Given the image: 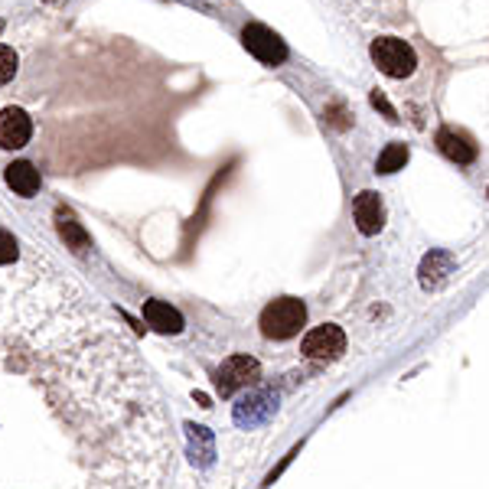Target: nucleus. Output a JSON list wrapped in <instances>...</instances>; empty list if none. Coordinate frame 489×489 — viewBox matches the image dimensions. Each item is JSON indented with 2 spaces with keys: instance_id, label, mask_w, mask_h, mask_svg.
I'll return each mask as SVG.
<instances>
[{
  "instance_id": "obj_14",
  "label": "nucleus",
  "mask_w": 489,
  "mask_h": 489,
  "mask_svg": "<svg viewBox=\"0 0 489 489\" xmlns=\"http://www.w3.org/2000/svg\"><path fill=\"white\" fill-rule=\"evenodd\" d=\"M405 163H408V147H405V144H389V147L379 154V160H375V170L395 173V170H401Z\"/></svg>"
},
{
  "instance_id": "obj_3",
  "label": "nucleus",
  "mask_w": 489,
  "mask_h": 489,
  "mask_svg": "<svg viewBox=\"0 0 489 489\" xmlns=\"http://www.w3.org/2000/svg\"><path fill=\"white\" fill-rule=\"evenodd\" d=\"M372 62L379 66L389 79H408L414 66H418V56L411 50L408 43L398 40V36H379L372 43Z\"/></svg>"
},
{
  "instance_id": "obj_8",
  "label": "nucleus",
  "mask_w": 489,
  "mask_h": 489,
  "mask_svg": "<svg viewBox=\"0 0 489 489\" xmlns=\"http://www.w3.org/2000/svg\"><path fill=\"white\" fill-rule=\"evenodd\" d=\"M352 216H356V229L362 235H379V229L385 225V206H382L379 193L362 190L352 202Z\"/></svg>"
},
{
  "instance_id": "obj_1",
  "label": "nucleus",
  "mask_w": 489,
  "mask_h": 489,
  "mask_svg": "<svg viewBox=\"0 0 489 489\" xmlns=\"http://www.w3.org/2000/svg\"><path fill=\"white\" fill-rule=\"evenodd\" d=\"M173 463L128 336L40 248L0 264V489H167Z\"/></svg>"
},
{
  "instance_id": "obj_4",
  "label": "nucleus",
  "mask_w": 489,
  "mask_h": 489,
  "mask_svg": "<svg viewBox=\"0 0 489 489\" xmlns=\"http://www.w3.org/2000/svg\"><path fill=\"white\" fill-rule=\"evenodd\" d=\"M241 43H245V50L258 62H264V66H280V62L288 59L284 40H280L271 27H264V23H248V27L241 30Z\"/></svg>"
},
{
  "instance_id": "obj_6",
  "label": "nucleus",
  "mask_w": 489,
  "mask_h": 489,
  "mask_svg": "<svg viewBox=\"0 0 489 489\" xmlns=\"http://www.w3.org/2000/svg\"><path fill=\"white\" fill-rule=\"evenodd\" d=\"M261 379V362L251 359V356H232V359L222 362V369L216 372V389L222 395H232V391L245 389V385H255Z\"/></svg>"
},
{
  "instance_id": "obj_17",
  "label": "nucleus",
  "mask_w": 489,
  "mask_h": 489,
  "mask_svg": "<svg viewBox=\"0 0 489 489\" xmlns=\"http://www.w3.org/2000/svg\"><path fill=\"white\" fill-rule=\"evenodd\" d=\"M486 196H489V190H486Z\"/></svg>"
},
{
  "instance_id": "obj_11",
  "label": "nucleus",
  "mask_w": 489,
  "mask_h": 489,
  "mask_svg": "<svg viewBox=\"0 0 489 489\" xmlns=\"http://www.w3.org/2000/svg\"><path fill=\"white\" fill-rule=\"evenodd\" d=\"M421 288L424 290H438L444 288L450 280V274H454V258H450L447 251H430V255H424V261H421Z\"/></svg>"
},
{
  "instance_id": "obj_2",
  "label": "nucleus",
  "mask_w": 489,
  "mask_h": 489,
  "mask_svg": "<svg viewBox=\"0 0 489 489\" xmlns=\"http://www.w3.org/2000/svg\"><path fill=\"white\" fill-rule=\"evenodd\" d=\"M304 323H307V307L294 297L271 300L268 307L261 310V333L268 340H290L294 333H300Z\"/></svg>"
},
{
  "instance_id": "obj_5",
  "label": "nucleus",
  "mask_w": 489,
  "mask_h": 489,
  "mask_svg": "<svg viewBox=\"0 0 489 489\" xmlns=\"http://www.w3.org/2000/svg\"><path fill=\"white\" fill-rule=\"evenodd\" d=\"M300 352H304L307 359H317V362L340 359L343 352H346V333H343L336 323L313 327V330L304 336V343H300Z\"/></svg>"
},
{
  "instance_id": "obj_10",
  "label": "nucleus",
  "mask_w": 489,
  "mask_h": 489,
  "mask_svg": "<svg viewBox=\"0 0 489 489\" xmlns=\"http://www.w3.org/2000/svg\"><path fill=\"white\" fill-rule=\"evenodd\" d=\"M4 180H7V186H11L17 196H23V200L36 196V193H40V186H43L40 170H36L33 163H27V160H17V163H11V167L4 170Z\"/></svg>"
},
{
  "instance_id": "obj_7",
  "label": "nucleus",
  "mask_w": 489,
  "mask_h": 489,
  "mask_svg": "<svg viewBox=\"0 0 489 489\" xmlns=\"http://www.w3.org/2000/svg\"><path fill=\"white\" fill-rule=\"evenodd\" d=\"M33 140V118L20 105H7L0 111V147L23 150Z\"/></svg>"
},
{
  "instance_id": "obj_15",
  "label": "nucleus",
  "mask_w": 489,
  "mask_h": 489,
  "mask_svg": "<svg viewBox=\"0 0 489 489\" xmlns=\"http://www.w3.org/2000/svg\"><path fill=\"white\" fill-rule=\"evenodd\" d=\"M17 69H20V56H17V50H13V46H4V43H0V85H7V82H13Z\"/></svg>"
},
{
  "instance_id": "obj_12",
  "label": "nucleus",
  "mask_w": 489,
  "mask_h": 489,
  "mask_svg": "<svg viewBox=\"0 0 489 489\" xmlns=\"http://www.w3.org/2000/svg\"><path fill=\"white\" fill-rule=\"evenodd\" d=\"M144 319H147V327H154L157 333H180L183 330L180 310H173L170 304H163V300H147V304H144Z\"/></svg>"
},
{
  "instance_id": "obj_13",
  "label": "nucleus",
  "mask_w": 489,
  "mask_h": 489,
  "mask_svg": "<svg viewBox=\"0 0 489 489\" xmlns=\"http://www.w3.org/2000/svg\"><path fill=\"white\" fill-rule=\"evenodd\" d=\"M59 235L69 241L75 251L89 248V235H85V229H82L79 222H75V216H72V212H59Z\"/></svg>"
},
{
  "instance_id": "obj_16",
  "label": "nucleus",
  "mask_w": 489,
  "mask_h": 489,
  "mask_svg": "<svg viewBox=\"0 0 489 489\" xmlns=\"http://www.w3.org/2000/svg\"><path fill=\"white\" fill-rule=\"evenodd\" d=\"M372 105H375V108H382V111H385V114H389V121H395V108H391L389 101L382 99L379 91H375V95H372Z\"/></svg>"
},
{
  "instance_id": "obj_9",
  "label": "nucleus",
  "mask_w": 489,
  "mask_h": 489,
  "mask_svg": "<svg viewBox=\"0 0 489 489\" xmlns=\"http://www.w3.org/2000/svg\"><path fill=\"white\" fill-rule=\"evenodd\" d=\"M438 147L440 154L460 167H469L473 160H477V144L463 134V130H454V128H440L438 130Z\"/></svg>"
}]
</instances>
